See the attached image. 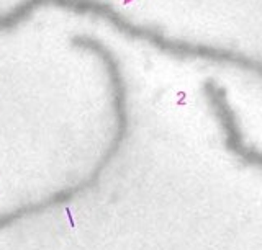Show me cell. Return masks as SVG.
I'll list each match as a JSON object with an SVG mask.
<instances>
[{
	"mask_svg": "<svg viewBox=\"0 0 262 250\" xmlns=\"http://www.w3.org/2000/svg\"><path fill=\"white\" fill-rule=\"evenodd\" d=\"M215 107L221 118L223 127H225V131H226L228 149H230L231 152H235L238 157H241L244 162L262 167V152L249 149L246 144L243 142L241 129H239V126L235 120V115H233L231 108L228 107V103L225 100H215Z\"/></svg>",
	"mask_w": 262,
	"mask_h": 250,
	"instance_id": "cell-1",
	"label": "cell"
}]
</instances>
